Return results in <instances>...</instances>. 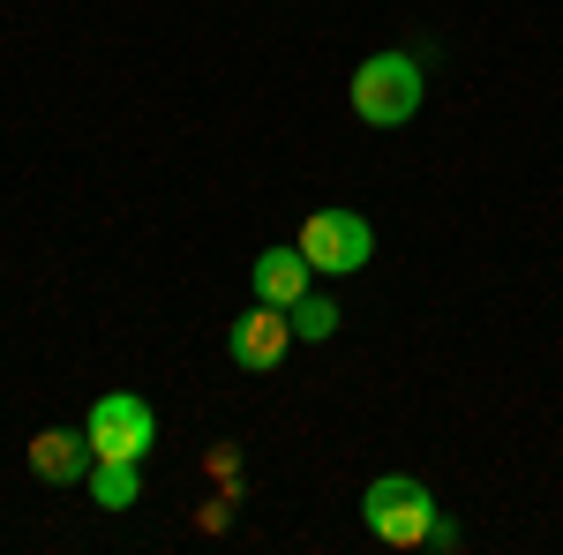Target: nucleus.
Instances as JSON below:
<instances>
[{"instance_id": "obj_6", "label": "nucleus", "mask_w": 563, "mask_h": 555, "mask_svg": "<svg viewBox=\"0 0 563 555\" xmlns=\"http://www.w3.org/2000/svg\"><path fill=\"white\" fill-rule=\"evenodd\" d=\"M90 466H98V451H90L84 428H38L31 435V473L45 488H76V480H90Z\"/></svg>"}, {"instance_id": "obj_5", "label": "nucleus", "mask_w": 563, "mask_h": 555, "mask_svg": "<svg viewBox=\"0 0 563 555\" xmlns=\"http://www.w3.org/2000/svg\"><path fill=\"white\" fill-rule=\"evenodd\" d=\"M286 345H294V315H286V308H271V300H256V308L225 331L233 368H249V376H271V368L286 360Z\"/></svg>"}, {"instance_id": "obj_7", "label": "nucleus", "mask_w": 563, "mask_h": 555, "mask_svg": "<svg viewBox=\"0 0 563 555\" xmlns=\"http://www.w3.org/2000/svg\"><path fill=\"white\" fill-rule=\"evenodd\" d=\"M249 278H256V300H271V308H294V300L316 286V263H308L301 241H294V248H263V256L249 263Z\"/></svg>"}, {"instance_id": "obj_3", "label": "nucleus", "mask_w": 563, "mask_h": 555, "mask_svg": "<svg viewBox=\"0 0 563 555\" xmlns=\"http://www.w3.org/2000/svg\"><path fill=\"white\" fill-rule=\"evenodd\" d=\"M84 435H90V451H98V458H129V466H143V458H151V443H158V413H151L135 390H106V398L90 406Z\"/></svg>"}, {"instance_id": "obj_4", "label": "nucleus", "mask_w": 563, "mask_h": 555, "mask_svg": "<svg viewBox=\"0 0 563 555\" xmlns=\"http://www.w3.org/2000/svg\"><path fill=\"white\" fill-rule=\"evenodd\" d=\"M301 256L323 278H353V270H368V256H376V225L361 211H316L301 225Z\"/></svg>"}, {"instance_id": "obj_2", "label": "nucleus", "mask_w": 563, "mask_h": 555, "mask_svg": "<svg viewBox=\"0 0 563 555\" xmlns=\"http://www.w3.org/2000/svg\"><path fill=\"white\" fill-rule=\"evenodd\" d=\"M421 60L413 53H368L361 68H353V113L368 121V129H406L413 113H421Z\"/></svg>"}, {"instance_id": "obj_1", "label": "nucleus", "mask_w": 563, "mask_h": 555, "mask_svg": "<svg viewBox=\"0 0 563 555\" xmlns=\"http://www.w3.org/2000/svg\"><path fill=\"white\" fill-rule=\"evenodd\" d=\"M361 518H368V533L384 541V548H451L459 533H451V518L435 511V496L413 480V473H384V480H368V496H361Z\"/></svg>"}, {"instance_id": "obj_8", "label": "nucleus", "mask_w": 563, "mask_h": 555, "mask_svg": "<svg viewBox=\"0 0 563 555\" xmlns=\"http://www.w3.org/2000/svg\"><path fill=\"white\" fill-rule=\"evenodd\" d=\"M135 496H143V466H129V458H98L90 466V503L98 511H129Z\"/></svg>"}, {"instance_id": "obj_9", "label": "nucleus", "mask_w": 563, "mask_h": 555, "mask_svg": "<svg viewBox=\"0 0 563 555\" xmlns=\"http://www.w3.org/2000/svg\"><path fill=\"white\" fill-rule=\"evenodd\" d=\"M286 315H294V338H331V331H339V300L316 293V286H308V293L294 300Z\"/></svg>"}]
</instances>
